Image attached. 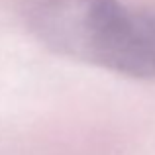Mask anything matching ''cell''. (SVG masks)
<instances>
[{
  "label": "cell",
  "instance_id": "6da1fadb",
  "mask_svg": "<svg viewBox=\"0 0 155 155\" xmlns=\"http://www.w3.org/2000/svg\"><path fill=\"white\" fill-rule=\"evenodd\" d=\"M28 30L57 55L134 79L155 77V10L120 0H38Z\"/></svg>",
  "mask_w": 155,
  "mask_h": 155
}]
</instances>
